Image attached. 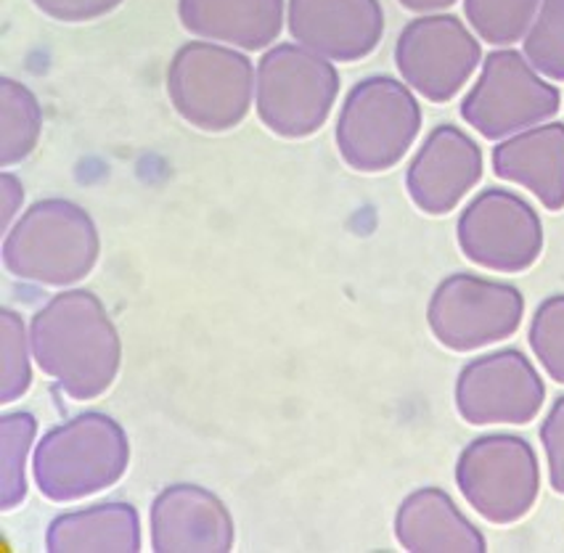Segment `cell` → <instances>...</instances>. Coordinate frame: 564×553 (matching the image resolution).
Returning a JSON list of instances; mask_svg holds the SVG:
<instances>
[{"instance_id": "obj_1", "label": "cell", "mask_w": 564, "mask_h": 553, "mask_svg": "<svg viewBox=\"0 0 564 553\" xmlns=\"http://www.w3.org/2000/svg\"><path fill=\"white\" fill-rule=\"evenodd\" d=\"M32 358L72 400H94L115 384L122 341L94 292L56 294L30 321Z\"/></svg>"}, {"instance_id": "obj_2", "label": "cell", "mask_w": 564, "mask_h": 553, "mask_svg": "<svg viewBox=\"0 0 564 553\" xmlns=\"http://www.w3.org/2000/svg\"><path fill=\"white\" fill-rule=\"evenodd\" d=\"M101 252L98 228L80 204L41 199L6 230L3 265L22 281L69 286L90 273Z\"/></svg>"}, {"instance_id": "obj_3", "label": "cell", "mask_w": 564, "mask_h": 553, "mask_svg": "<svg viewBox=\"0 0 564 553\" xmlns=\"http://www.w3.org/2000/svg\"><path fill=\"white\" fill-rule=\"evenodd\" d=\"M128 434L107 413L85 411L43 434L32 456L37 490L54 503H72L107 490L128 471Z\"/></svg>"}, {"instance_id": "obj_4", "label": "cell", "mask_w": 564, "mask_h": 553, "mask_svg": "<svg viewBox=\"0 0 564 553\" xmlns=\"http://www.w3.org/2000/svg\"><path fill=\"white\" fill-rule=\"evenodd\" d=\"M254 64L234 45L192 41L167 67V96L178 115L207 133L231 130L254 101Z\"/></svg>"}, {"instance_id": "obj_5", "label": "cell", "mask_w": 564, "mask_h": 553, "mask_svg": "<svg viewBox=\"0 0 564 553\" xmlns=\"http://www.w3.org/2000/svg\"><path fill=\"white\" fill-rule=\"evenodd\" d=\"M339 96V72L332 58L300 43L268 48L254 75V109L260 122L281 138H307L324 128Z\"/></svg>"}, {"instance_id": "obj_6", "label": "cell", "mask_w": 564, "mask_h": 553, "mask_svg": "<svg viewBox=\"0 0 564 553\" xmlns=\"http://www.w3.org/2000/svg\"><path fill=\"white\" fill-rule=\"evenodd\" d=\"M422 130V107L413 88L387 75L360 80L345 98L337 120L339 156L358 173L395 167Z\"/></svg>"}, {"instance_id": "obj_7", "label": "cell", "mask_w": 564, "mask_h": 553, "mask_svg": "<svg viewBox=\"0 0 564 553\" xmlns=\"http://www.w3.org/2000/svg\"><path fill=\"white\" fill-rule=\"evenodd\" d=\"M456 482L467 503L494 524H511L533 509L541 487L538 456L517 434H485L464 447Z\"/></svg>"}, {"instance_id": "obj_8", "label": "cell", "mask_w": 564, "mask_h": 553, "mask_svg": "<svg viewBox=\"0 0 564 553\" xmlns=\"http://www.w3.org/2000/svg\"><path fill=\"white\" fill-rule=\"evenodd\" d=\"M560 111V90L520 51H494L475 88L462 101V117L477 133L501 141L551 120Z\"/></svg>"}, {"instance_id": "obj_9", "label": "cell", "mask_w": 564, "mask_h": 553, "mask_svg": "<svg viewBox=\"0 0 564 553\" xmlns=\"http://www.w3.org/2000/svg\"><path fill=\"white\" fill-rule=\"evenodd\" d=\"M522 315L524 300L517 286L475 273H454L432 294L427 324L443 347L469 353L511 337Z\"/></svg>"}, {"instance_id": "obj_10", "label": "cell", "mask_w": 564, "mask_h": 553, "mask_svg": "<svg viewBox=\"0 0 564 553\" xmlns=\"http://www.w3.org/2000/svg\"><path fill=\"white\" fill-rule=\"evenodd\" d=\"M480 43L467 24L451 14H424L403 28L395 64L409 88L427 101L445 104L480 67Z\"/></svg>"}, {"instance_id": "obj_11", "label": "cell", "mask_w": 564, "mask_h": 553, "mask_svg": "<svg viewBox=\"0 0 564 553\" xmlns=\"http://www.w3.org/2000/svg\"><path fill=\"white\" fill-rule=\"evenodd\" d=\"M456 239L464 257L475 265L498 273H520L541 254L543 226L520 194L485 188L458 217Z\"/></svg>"}, {"instance_id": "obj_12", "label": "cell", "mask_w": 564, "mask_h": 553, "mask_svg": "<svg viewBox=\"0 0 564 553\" xmlns=\"http://www.w3.org/2000/svg\"><path fill=\"white\" fill-rule=\"evenodd\" d=\"M546 387L520 350L480 355L456 379V411L475 426L528 424L538 416Z\"/></svg>"}, {"instance_id": "obj_13", "label": "cell", "mask_w": 564, "mask_h": 553, "mask_svg": "<svg viewBox=\"0 0 564 553\" xmlns=\"http://www.w3.org/2000/svg\"><path fill=\"white\" fill-rule=\"evenodd\" d=\"M286 28L300 45L332 62H358L382 41L384 11L379 0H290Z\"/></svg>"}, {"instance_id": "obj_14", "label": "cell", "mask_w": 564, "mask_h": 553, "mask_svg": "<svg viewBox=\"0 0 564 553\" xmlns=\"http://www.w3.org/2000/svg\"><path fill=\"white\" fill-rule=\"evenodd\" d=\"M482 177V151L456 124H441L427 135L405 173L411 202L427 215H445Z\"/></svg>"}, {"instance_id": "obj_15", "label": "cell", "mask_w": 564, "mask_h": 553, "mask_svg": "<svg viewBox=\"0 0 564 553\" xmlns=\"http://www.w3.org/2000/svg\"><path fill=\"white\" fill-rule=\"evenodd\" d=\"M236 527L226 503L199 485H170L152 503V549L160 553H226Z\"/></svg>"}, {"instance_id": "obj_16", "label": "cell", "mask_w": 564, "mask_h": 553, "mask_svg": "<svg viewBox=\"0 0 564 553\" xmlns=\"http://www.w3.org/2000/svg\"><path fill=\"white\" fill-rule=\"evenodd\" d=\"M494 170L503 181L528 188L543 207H564V124L549 122L503 138L494 149Z\"/></svg>"}, {"instance_id": "obj_17", "label": "cell", "mask_w": 564, "mask_h": 553, "mask_svg": "<svg viewBox=\"0 0 564 553\" xmlns=\"http://www.w3.org/2000/svg\"><path fill=\"white\" fill-rule=\"evenodd\" d=\"M181 24L202 41L262 51L281 35L284 0H178Z\"/></svg>"}, {"instance_id": "obj_18", "label": "cell", "mask_w": 564, "mask_h": 553, "mask_svg": "<svg viewBox=\"0 0 564 553\" xmlns=\"http://www.w3.org/2000/svg\"><path fill=\"white\" fill-rule=\"evenodd\" d=\"M395 538L411 553H482L485 538L441 487H422L400 503Z\"/></svg>"}, {"instance_id": "obj_19", "label": "cell", "mask_w": 564, "mask_h": 553, "mask_svg": "<svg viewBox=\"0 0 564 553\" xmlns=\"http://www.w3.org/2000/svg\"><path fill=\"white\" fill-rule=\"evenodd\" d=\"M51 553L141 551V519L130 503H96L90 509L58 513L45 532Z\"/></svg>"}, {"instance_id": "obj_20", "label": "cell", "mask_w": 564, "mask_h": 553, "mask_svg": "<svg viewBox=\"0 0 564 553\" xmlns=\"http://www.w3.org/2000/svg\"><path fill=\"white\" fill-rule=\"evenodd\" d=\"M43 133V109L37 96L24 83L0 80V164L28 160Z\"/></svg>"}, {"instance_id": "obj_21", "label": "cell", "mask_w": 564, "mask_h": 553, "mask_svg": "<svg viewBox=\"0 0 564 553\" xmlns=\"http://www.w3.org/2000/svg\"><path fill=\"white\" fill-rule=\"evenodd\" d=\"M0 509L14 511L28 498V456L37 434V421L28 411L6 413L0 419Z\"/></svg>"}, {"instance_id": "obj_22", "label": "cell", "mask_w": 564, "mask_h": 553, "mask_svg": "<svg viewBox=\"0 0 564 553\" xmlns=\"http://www.w3.org/2000/svg\"><path fill=\"white\" fill-rule=\"evenodd\" d=\"M541 0H464L471 30L494 45H511L528 35Z\"/></svg>"}, {"instance_id": "obj_23", "label": "cell", "mask_w": 564, "mask_h": 553, "mask_svg": "<svg viewBox=\"0 0 564 553\" xmlns=\"http://www.w3.org/2000/svg\"><path fill=\"white\" fill-rule=\"evenodd\" d=\"M522 43L528 62L543 77L564 80V0H541Z\"/></svg>"}, {"instance_id": "obj_24", "label": "cell", "mask_w": 564, "mask_h": 553, "mask_svg": "<svg viewBox=\"0 0 564 553\" xmlns=\"http://www.w3.org/2000/svg\"><path fill=\"white\" fill-rule=\"evenodd\" d=\"M0 353H3V377H0V403L9 405L22 398L32 384V345L24 321L14 311L0 313Z\"/></svg>"}, {"instance_id": "obj_25", "label": "cell", "mask_w": 564, "mask_h": 553, "mask_svg": "<svg viewBox=\"0 0 564 553\" xmlns=\"http://www.w3.org/2000/svg\"><path fill=\"white\" fill-rule=\"evenodd\" d=\"M528 339L543 371L564 384V294H554L538 305Z\"/></svg>"}, {"instance_id": "obj_26", "label": "cell", "mask_w": 564, "mask_h": 553, "mask_svg": "<svg viewBox=\"0 0 564 553\" xmlns=\"http://www.w3.org/2000/svg\"><path fill=\"white\" fill-rule=\"evenodd\" d=\"M541 443L549 460V482L564 496V394L551 405L546 421L541 424Z\"/></svg>"}, {"instance_id": "obj_27", "label": "cell", "mask_w": 564, "mask_h": 553, "mask_svg": "<svg viewBox=\"0 0 564 553\" xmlns=\"http://www.w3.org/2000/svg\"><path fill=\"white\" fill-rule=\"evenodd\" d=\"M32 3L56 22H90L115 11L122 0H32Z\"/></svg>"}, {"instance_id": "obj_28", "label": "cell", "mask_w": 564, "mask_h": 553, "mask_svg": "<svg viewBox=\"0 0 564 553\" xmlns=\"http://www.w3.org/2000/svg\"><path fill=\"white\" fill-rule=\"evenodd\" d=\"M0 199H3V228L9 230L14 226V217L22 213L24 186L14 173L0 175Z\"/></svg>"}, {"instance_id": "obj_29", "label": "cell", "mask_w": 564, "mask_h": 553, "mask_svg": "<svg viewBox=\"0 0 564 553\" xmlns=\"http://www.w3.org/2000/svg\"><path fill=\"white\" fill-rule=\"evenodd\" d=\"M456 0H400V6L409 11H416V14H432V11H441L454 6Z\"/></svg>"}]
</instances>
